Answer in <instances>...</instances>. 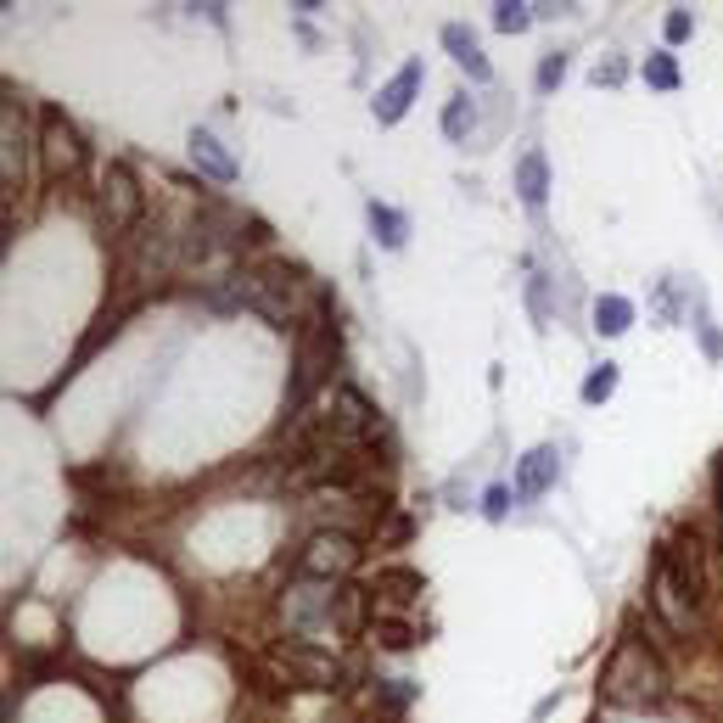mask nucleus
Instances as JSON below:
<instances>
[{"label":"nucleus","mask_w":723,"mask_h":723,"mask_svg":"<svg viewBox=\"0 0 723 723\" xmlns=\"http://www.w3.org/2000/svg\"><path fill=\"white\" fill-rule=\"evenodd\" d=\"M561 79H567V57H561V51H550V57L539 62V90H555Z\"/></svg>","instance_id":"28"},{"label":"nucleus","mask_w":723,"mask_h":723,"mask_svg":"<svg viewBox=\"0 0 723 723\" xmlns=\"http://www.w3.org/2000/svg\"><path fill=\"white\" fill-rule=\"evenodd\" d=\"M370 645H376V651H415V645H421V628H415L410 623V617H387V611H382V617H376V623H370Z\"/></svg>","instance_id":"17"},{"label":"nucleus","mask_w":723,"mask_h":723,"mask_svg":"<svg viewBox=\"0 0 723 723\" xmlns=\"http://www.w3.org/2000/svg\"><path fill=\"white\" fill-rule=\"evenodd\" d=\"M656 561L673 572V583H679L684 595H690L695 611L712 600V539H707V533H701L695 522L673 527V533L656 544Z\"/></svg>","instance_id":"2"},{"label":"nucleus","mask_w":723,"mask_h":723,"mask_svg":"<svg viewBox=\"0 0 723 723\" xmlns=\"http://www.w3.org/2000/svg\"><path fill=\"white\" fill-rule=\"evenodd\" d=\"M96 202H101V230H107V236H129L146 213V191H141V180H135L129 163H107V169H101Z\"/></svg>","instance_id":"3"},{"label":"nucleus","mask_w":723,"mask_h":723,"mask_svg":"<svg viewBox=\"0 0 723 723\" xmlns=\"http://www.w3.org/2000/svg\"><path fill=\"white\" fill-rule=\"evenodd\" d=\"M628 326H634V303L617 298V292L595 298V331H600V337H623Z\"/></svg>","instance_id":"19"},{"label":"nucleus","mask_w":723,"mask_h":723,"mask_svg":"<svg viewBox=\"0 0 723 723\" xmlns=\"http://www.w3.org/2000/svg\"><path fill=\"white\" fill-rule=\"evenodd\" d=\"M40 157H45V174H51V180H73V174L85 169V141H79V129L68 124V113H57V107L40 113Z\"/></svg>","instance_id":"5"},{"label":"nucleus","mask_w":723,"mask_h":723,"mask_svg":"<svg viewBox=\"0 0 723 723\" xmlns=\"http://www.w3.org/2000/svg\"><path fill=\"white\" fill-rule=\"evenodd\" d=\"M516 191H522L527 208H544V197H550V163H544V152H527L516 163Z\"/></svg>","instance_id":"18"},{"label":"nucleus","mask_w":723,"mask_h":723,"mask_svg":"<svg viewBox=\"0 0 723 723\" xmlns=\"http://www.w3.org/2000/svg\"><path fill=\"white\" fill-rule=\"evenodd\" d=\"M370 589H376L382 600H393V606H415V600L426 595V572H415V567H376Z\"/></svg>","instance_id":"15"},{"label":"nucleus","mask_w":723,"mask_h":723,"mask_svg":"<svg viewBox=\"0 0 723 723\" xmlns=\"http://www.w3.org/2000/svg\"><path fill=\"white\" fill-rule=\"evenodd\" d=\"M421 79H426L421 62H404V68L376 90V101H370V107H376V124H398V118L410 113V101L421 96Z\"/></svg>","instance_id":"11"},{"label":"nucleus","mask_w":723,"mask_h":723,"mask_svg":"<svg viewBox=\"0 0 723 723\" xmlns=\"http://www.w3.org/2000/svg\"><path fill=\"white\" fill-rule=\"evenodd\" d=\"M645 85L651 90H679V62H673V51H651V57H645Z\"/></svg>","instance_id":"23"},{"label":"nucleus","mask_w":723,"mask_h":723,"mask_svg":"<svg viewBox=\"0 0 723 723\" xmlns=\"http://www.w3.org/2000/svg\"><path fill=\"white\" fill-rule=\"evenodd\" d=\"M370 623H376V589L370 583H337V600H331V628H337L342 639H359L370 634Z\"/></svg>","instance_id":"9"},{"label":"nucleus","mask_w":723,"mask_h":723,"mask_svg":"<svg viewBox=\"0 0 723 723\" xmlns=\"http://www.w3.org/2000/svg\"><path fill=\"white\" fill-rule=\"evenodd\" d=\"M370 230H376V241H382V247H393V253L410 241V219H404V213H393L387 202H370Z\"/></svg>","instance_id":"20"},{"label":"nucleus","mask_w":723,"mask_h":723,"mask_svg":"<svg viewBox=\"0 0 723 723\" xmlns=\"http://www.w3.org/2000/svg\"><path fill=\"white\" fill-rule=\"evenodd\" d=\"M191 163H197L202 174H213L219 185H230V180H236V157H230L225 146L213 141L208 129H191Z\"/></svg>","instance_id":"16"},{"label":"nucleus","mask_w":723,"mask_h":723,"mask_svg":"<svg viewBox=\"0 0 723 723\" xmlns=\"http://www.w3.org/2000/svg\"><path fill=\"white\" fill-rule=\"evenodd\" d=\"M331 600H337V583L303 572V578L286 589L281 611H286V623L292 628H320V623H331Z\"/></svg>","instance_id":"7"},{"label":"nucleus","mask_w":723,"mask_h":723,"mask_svg":"<svg viewBox=\"0 0 723 723\" xmlns=\"http://www.w3.org/2000/svg\"><path fill=\"white\" fill-rule=\"evenodd\" d=\"M611 387H617V365H595L583 376V404H606Z\"/></svg>","instance_id":"26"},{"label":"nucleus","mask_w":723,"mask_h":723,"mask_svg":"<svg viewBox=\"0 0 723 723\" xmlns=\"http://www.w3.org/2000/svg\"><path fill=\"white\" fill-rule=\"evenodd\" d=\"M555 471H561V454H555L550 443L527 449V454H522V471H516V499H539L544 488L555 482Z\"/></svg>","instance_id":"13"},{"label":"nucleus","mask_w":723,"mask_h":723,"mask_svg":"<svg viewBox=\"0 0 723 723\" xmlns=\"http://www.w3.org/2000/svg\"><path fill=\"white\" fill-rule=\"evenodd\" d=\"M482 511H488V516L499 522V516L511 511V488H488V499H482Z\"/></svg>","instance_id":"30"},{"label":"nucleus","mask_w":723,"mask_h":723,"mask_svg":"<svg viewBox=\"0 0 723 723\" xmlns=\"http://www.w3.org/2000/svg\"><path fill=\"white\" fill-rule=\"evenodd\" d=\"M527 23H533V6H522V0H499L494 6V29L499 34H522Z\"/></svg>","instance_id":"25"},{"label":"nucleus","mask_w":723,"mask_h":723,"mask_svg":"<svg viewBox=\"0 0 723 723\" xmlns=\"http://www.w3.org/2000/svg\"><path fill=\"white\" fill-rule=\"evenodd\" d=\"M331 426H337L342 438H354V443H365L376 426H382V410L370 404L359 387H348V382H337L331 387Z\"/></svg>","instance_id":"8"},{"label":"nucleus","mask_w":723,"mask_h":723,"mask_svg":"<svg viewBox=\"0 0 723 723\" xmlns=\"http://www.w3.org/2000/svg\"><path fill=\"white\" fill-rule=\"evenodd\" d=\"M365 561V544L354 533H337V527H320L309 544H303V572L314 578H331V583H348V572Z\"/></svg>","instance_id":"4"},{"label":"nucleus","mask_w":723,"mask_h":723,"mask_svg":"<svg viewBox=\"0 0 723 723\" xmlns=\"http://www.w3.org/2000/svg\"><path fill=\"white\" fill-rule=\"evenodd\" d=\"M701 348H707L712 359L723 354V331H718V326H707V320H701Z\"/></svg>","instance_id":"31"},{"label":"nucleus","mask_w":723,"mask_h":723,"mask_svg":"<svg viewBox=\"0 0 723 723\" xmlns=\"http://www.w3.org/2000/svg\"><path fill=\"white\" fill-rule=\"evenodd\" d=\"M712 511H718V527H723V454H718V471H712Z\"/></svg>","instance_id":"32"},{"label":"nucleus","mask_w":723,"mask_h":723,"mask_svg":"<svg viewBox=\"0 0 723 723\" xmlns=\"http://www.w3.org/2000/svg\"><path fill=\"white\" fill-rule=\"evenodd\" d=\"M443 51H449L460 68L477 79V85H488L494 79V68H488V57H482V45H477V34L466 29V23H443Z\"/></svg>","instance_id":"14"},{"label":"nucleus","mask_w":723,"mask_h":723,"mask_svg":"<svg viewBox=\"0 0 723 723\" xmlns=\"http://www.w3.org/2000/svg\"><path fill=\"white\" fill-rule=\"evenodd\" d=\"M690 29H695V17L684 12V6H673V12L662 17V34H667V45H684V40H690Z\"/></svg>","instance_id":"27"},{"label":"nucleus","mask_w":723,"mask_h":723,"mask_svg":"<svg viewBox=\"0 0 723 723\" xmlns=\"http://www.w3.org/2000/svg\"><path fill=\"white\" fill-rule=\"evenodd\" d=\"M651 617L667 628V634H679V639H690L695 628H701V611L690 606V595L673 583V572H667L662 561L651 567Z\"/></svg>","instance_id":"6"},{"label":"nucleus","mask_w":723,"mask_h":723,"mask_svg":"<svg viewBox=\"0 0 723 723\" xmlns=\"http://www.w3.org/2000/svg\"><path fill=\"white\" fill-rule=\"evenodd\" d=\"M667 690H673V679H667L656 645L617 639V651L600 667V695H606L611 707H656V701H667Z\"/></svg>","instance_id":"1"},{"label":"nucleus","mask_w":723,"mask_h":723,"mask_svg":"<svg viewBox=\"0 0 723 723\" xmlns=\"http://www.w3.org/2000/svg\"><path fill=\"white\" fill-rule=\"evenodd\" d=\"M623 79H628V62H623V57L595 62V85H623Z\"/></svg>","instance_id":"29"},{"label":"nucleus","mask_w":723,"mask_h":723,"mask_svg":"<svg viewBox=\"0 0 723 723\" xmlns=\"http://www.w3.org/2000/svg\"><path fill=\"white\" fill-rule=\"evenodd\" d=\"M281 651V662L298 673L303 684H314V690H337L342 684V662L326 651H314V645H298V639H286V645H275Z\"/></svg>","instance_id":"10"},{"label":"nucleus","mask_w":723,"mask_h":723,"mask_svg":"<svg viewBox=\"0 0 723 723\" xmlns=\"http://www.w3.org/2000/svg\"><path fill=\"white\" fill-rule=\"evenodd\" d=\"M415 533V516H404V511H387L382 522L370 527V544H376V550H382V544H404Z\"/></svg>","instance_id":"24"},{"label":"nucleus","mask_w":723,"mask_h":723,"mask_svg":"<svg viewBox=\"0 0 723 723\" xmlns=\"http://www.w3.org/2000/svg\"><path fill=\"white\" fill-rule=\"evenodd\" d=\"M241 679L253 684L258 695H298V690H303V679H298V673H292V667L281 662V651L253 656V662H241Z\"/></svg>","instance_id":"12"},{"label":"nucleus","mask_w":723,"mask_h":723,"mask_svg":"<svg viewBox=\"0 0 723 723\" xmlns=\"http://www.w3.org/2000/svg\"><path fill=\"white\" fill-rule=\"evenodd\" d=\"M370 684H376V707L382 712H404L415 701V690H421L415 679H370Z\"/></svg>","instance_id":"22"},{"label":"nucleus","mask_w":723,"mask_h":723,"mask_svg":"<svg viewBox=\"0 0 723 723\" xmlns=\"http://www.w3.org/2000/svg\"><path fill=\"white\" fill-rule=\"evenodd\" d=\"M471 129H477V101L460 90V96H449V107H443V135H449V141H466Z\"/></svg>","instance_id":"21"}]
</instances>
